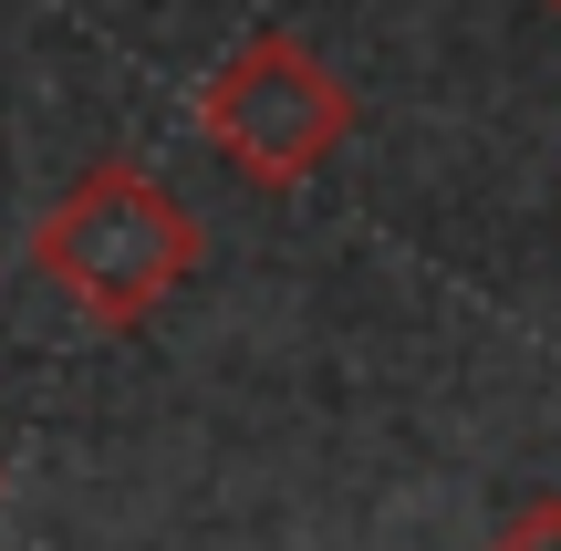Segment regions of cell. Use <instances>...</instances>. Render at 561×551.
<instances>
[{
    "label": "cell",
    "mask_w": 561,
    "mask_h": 551,
    "mask_svg": "<svg viewBox=\"0 0 561 551\" xmlns=\"http://www.w3.org/2000/svg\"><path fill=\"white\" fill-rule=\"evenodd\" d=\"M208 261V229L146 157H83L32 219V271L73 323L146 333Z\"/></svg>",
    "instance_id": "obj_1"
},
{
    "label": "cell",
    "mask_w": 561,
    "mask_h": 551,
    "mask_svg": "<svg viewBox=\"0 0 561 551\" xmlns=\"http://www.w3.org/2000/svg\"><path fill=\"white\" fill-rule=\"evenodd\" d=\"M354 125H364L354 83H343L301 32H280V21H261V32L198 83V136H208V157H219L240 187H271V198L312 187L322 167L354 146Z\"/></svg>",
    "instance_id": "obj_2"
},
{
    "label": "cell",
    "mask_w": 561,
    "mask_h": 551,
    "mask_svg": "<svg viewBox=\"0 0 561 551\" xmlns=\"http://www.w3.org/2000/svg\"><path fill=\"white\" fill-rule=\"evenodd\" d=\"M479 551H561V490H541V500H520V510L500 520Z\"/></svg>",
    "instance_id": "obj_3"
},
{
    "label": "cell",
    "mask_w": 561,
    "mask_h": 551,
    "mask_svg": "<svg viewBox=\"0 0 561 551\" xmlns=\"http://www.w3.org/2000/svg\"><path fill=\"white\" fill-rule=\"evenodd\" d=\"M551 11H561V0H551Z\"/></svg>",
    "instance_id": "obj_4"
}]
</instances>
